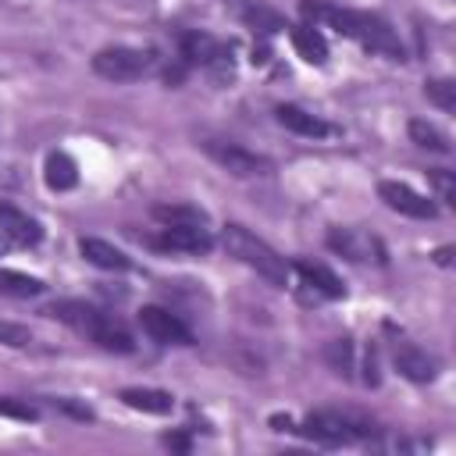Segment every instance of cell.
Masks as SVG:
<instances>
[{
    "instance_id": "9",
    "label": "cell",
    "mask_w": 456,
    "mask_h": 456,
    "mask_svg": "<svg viewBox=\"0 0 456 456\" xmlns=\"http://www.w3.org/2000/svg\"><path fill=\"white\" fill-rule=\"evenodd\" d=\"M378 196L388 210H395L403 217H417V221H435L438 217V207L428 196H420L417 189H410L406 182H381Z\"/></svg>"
},
{
    "instance_id": "2",
    "label": "cell",
    "mask_w": 456,
    "mask_h": 456,
    "mask_svg": "<svg viewBox=\"0 0 456 456\" xmlns=\"http://www.w3.org/2000/svg\"><path fill=\"white\" fill-rule=\"evenodd\" d=\"M43 314L53 317V321H61V324H68L71 331L93 338V342H96L100 349H107V353H132V349H135L132 331H128L114 314H103V310L93 306V303H82V299H57V303H50Z\"/></svg>"
},
{
    "instance_id": "29",
    "label": "cell",
    "mask_w": 456,
    "mask_h": 456,
    "mask_svg": "<svg viewBox=\"0 0 456 456\" xmlns=\"http://www.w3.org/2000/svg\"><path fill=\"white\" fill-rule=\"evenodd\" d=\"M53 406L64 410V413H71V417H78V420H93V410H89V406H78V403H71V399H53Z\"/></svg>"
},
{
    "instance_id": "30",
    "label": "cell",
    "mask_w": 456,
    "mask_h": 456,
    "mask_svg": "<svg viewBox=\"0 0 456 456\" xmlns=\"http://www.w3.org/2000/svg\"><path fill=\"white\" fill-rule=\"evenodd\" d=\"M164 445H171V449H189V438H185V435H164Z\"/></svg>"
},
{
    "instance_id": "14",
    "label": "cell",
    "mask_w": 456,
    "mask_h": 456,
    "mask_svg": "<svg viewBox=\"0 0 456 456\" xmlns=\"http://www.w3.org/2000/svg\"><path fill=\"white\" fill-rule=\"evenodd\" d=\"M292 271L299 274V285H303L306 292H314V299H342V296H346L342 278H338L331 267H324V264L296 260V264H292Z\"/></svg>"
},
{
    "instance_id": "22",
    "label": "cell",
    "mask_w": 456,
    "mask_h": 456,
    "mask_svg": "<svg viewBox=\"0 0 456 456\" xmlns=\"http://www.w3.org/2000/svg\"><path fill=\"white\" fill-rule=\"evenodd\" d=\"M46 285L25 271H14V267H0V292L4 296H14V299H32L39 296Z\"/></svg>"
},
{
    "instance_id": "10",
    "label": "cell",
    "mask_w": 456,
    "mask_h": 456,
    "mask_svg": "<svg viewBox=\"0 0 456 456\" xmlns=\"http://www.w3.org/2000/svg\"><path fill=\"white\" fill-rule=\"evenodd\" d=\"M388 353H392L395 370H399L406 381L428 385V381L438 378V360L428 356L420 346H413V342H406V338H392V342H388Z\"/></svg>"
},
{
    "instance_id": "19",
    "label": "cell",
    "mask_w": 456,
    "mask_h": 456,
    "mask_svg": "<svg viewBox=\"0 0 456 456\" xmlns=\"http://www.w3.org/2000/svg\"><path fill=\"white\" fill-rule=\"evenodd\" d=\"M289 39H292V46H296V53L306 61V64H324L328 61V39L317 32V25H289Z\"/></svg>"
},
{
    "instance_id": "21",
    "label": "cell",
    "mask_w": 456,
    "mask_h": 456,
    "mask_svg": "<svg viewBox=\"0 0 456 456\" xmlns=\"http://www.w3.org/2000/svg\"><path fill=\"white\" fill-rule=\"evenodd\" d=\"M406 132H410V142H417L420 150H431V153H449V150H452L449 135H445L438 125L424 121V118H413Z\"/></svg>"
},
{
    "instance_id": "12",
    "label": "cell",
    "mask_w": 456,
    "mask_h": 456,
    "mask_svg": "<svg viewBox=\"0 0 456 456\" xmlns=\"http://www.w3.org/2000/svg\"><path fill=\"white\" fill-rule=\"evenodd\" d=\"M157 249H178V253H207L214 246V235L207 224H164L153 239Z\"/></svg>"
},
{
    "instance_id": "6",
    "label": "cell",
    "mask_w": 456,
    "mask_h": 456,
    "mask_svg": "<svg viewBox=\"0 0 456 456\" xmlns=\"http://www.w3.org/2000/svg\"><path fill=\"white\" fill-rule=\"evenodd\" d=\"M153 68V50L139 46H103L93 53V71L110 82H135Z\"/></svg>"
},
{
    "instance_id": "8",
    "label": "cell",
    "mask_w": 456,
    "mask_h": 456,
    "mask_svg": "<svg viewBox=\"0 0 456 456\" xmlns=\"http://www.w3.org/2000/svg\"><path fill=\"white\" fill-rule=\"evenodd\" d=\"M139 328H142L153 342H160V346H192L189 324H185L178 314L164 310V306H142V310H139Z\"/></svg>"
},
{
    "instance_id": "4",
    "label": "cell",
    "mask_w": 456,
    "mask_h": 456,
    "mask_svg": "<svg viewBox=\"0 0 456 456\" xmlns=\"http://www.w3.org/2000/svg\"><path fill=\"white\" fill-rule=\"evenodd\" d=\"M299 431L317 445H353L370 431V424L360 417H349V413L321 410V413H310Z\"/></svg>"
},
{
    "instance_id": "16",
    "label": "cell",
    "mask_w": 456,
    "mask_h": 456,
    "mask_svg": "<svg viewBox=\"0 0 456 456\" xmlns=\"http://www.w3.org/2000/svg\"><path fill=\"white\" fill-rule=\"evenodd\" d=\"M78 253L93 264V267H100V271H128V253L125 249H118L114 242H107V239H93V235H82L78 239Z\"/></svg>"
},
{
    "instance_id": "27",
    "label": "cell",
    "mask_w": 456,
    "mask_h": 456,
    "mask_svg": "<svg viewBox=\"0 0 456 456\" xmlns=\"http://www.w3.org/2000/svg\"><path fill=\"white\" fill-rule=\"evenodd\" d=\"M0 417H11V420H39V406L28 403V399L0 395Z\"/></svg>"
},
{
    "instance_id": "17",
    "label": "cell",
    "mask_w": 456,
    "mask_h": 456,
    "mask_svg": "<svg viewBox=\"0 0 456 456\" xmlns=\"http://www.w3.org/2000/svg\"><path fill=\"white\" fill-rule=\"evenodd\" d=\"M118 399L128 406V410H139V413H153V417H167L175 410V395L164 392V388H121Z\"/></svg>"
},
{
    "instance_id": "15",
    "label": "cell",
    "mask_w": 456,
    "mask_h": 456,
    "mask_svg": "<svg viewBox=\"0 0 456 456\" xmlns=\"http://www.w3.org/2000/svg\"><path fill=\"white\" fill-rule=\"evenodd\" d=\"M274 118H278V125H285L289 132L306 135V139H324V135H331V132H335L324 118H317V114H310V110H303L299 103H278V107H274Z\"/></svg>"
},
{
    "instance_id": "20",
    "label": "cell",
    "mask_w": 456,
    "mask_h": 456,
    "mask_svg": "<svg viewBox=\"0 0 456 456\" xmlns=\"http://www.w3.org/2000/svg\"><path fill=\"white\" fill-rule=\"evenodd\" d=\"M43 178H46V185L53 189V192H68V189H75L78 185V164L68 157V153H50L46 157V164H43Z\"/></svg>"
},
{
    "instance_id": "31",
    "label": "cell",
    "mask_w": 456,
    "mask_h": 456,
    "mask_svg": "<svg viewBox=\"0 0 456 456\" xmlns=\"http://www.w3.org/2000/svg\"><path fill=\"white\" fill-rule=\"evenodd\" d=\"M435 260H438L442 267H449V260H452V249H449V246H442V249L435 253Z\"/></svg>"
},
{
    "instance_id": "11",
    "label": "cell",
    "mask_w": 456,
    "mask_h": 456,
    "mask_svg": "<svg viewBox=\"0 0 456 456\" xmlns=\"http://www.w3.org/2000/svg\"><path fill=\"white\" fill-rule=\"evenodd\" d=\"M0 235L7 242H14V246H25L28 249V246H39L43 242V224L32 214H25L21 207L0 200Z\"/></svg>"
},
{
    "instance_id": "24",
    "label": "cell",
    "mask_w": 456,
    "mask_h": 456,
    "mask_svg": "<svg viewBox=\"0 0 456 456\" xmlns=\"http://www.w3.org/2000/svg\"><path fill=\"white\" fill-rule=\"evenodd\" d=\"M424 96H428L438 110H445V114L456 110V82H452V78H428V82H424Z\"/></svg>"
},
{
    "instance_id": "18",
    "label": "cell",
    "mask_w": 456,
    "mask_h": 456,
    "mask_svg": "<svg viewBox=\"0 0 456 456\" xmlns=\"http://www.w3.org/2000/svg\"><path fill=\"white\" fill-rule=\"evenodd\" d=\"M228 4H232V11L239 14V21L253 25V28L264 32V36H274V32H285V28H289V21H285L278 11H271V7H264V4H256V0H228Z\"/></svg>"
},
{
    "instance_id": "26",
    "label": "cell",
    "mask_w": 456,
    "mask_h": 456,
    "mask_svg": "<svg viewBox=\"0 0 456 456\" xmlns=\"http://www.w3.org/2000/svg\"><path fill=\"white\" fill-rule=\"evenodd\" d=\"M428 182H431L435 196H438L445 207H456V178H452V171L435 167V171H428Z\"/></svg>"
},
{
    "instance_id": "13",
    "label": "cell",
    "mask_w": 456,
    "mask_h": 456,
    "mask_svg": "<svg viewBox=\"0 0 456 456\" xmlns=\"http://www.w3.org/2000/svg\"><path fill=\"white\" fill-rule=\"evenodd\" d=\"M328 246H331L335 253L356 260V264H367V260L385 264V249H381V242L370 239L367 232H356V228H335V232L328 235Z\"/></svg>"
},
{
    "instance_id": "5",
    "label": "cell",
    "mask_w": 456,
    "mask_h": 456,
    "mask_svg": "<svg viewBox=\"0 0 456 456\" xmlns=\"http://www.w3.org/2000/svg\"><path fill=\"white\" fill-rule=\"evenodd\" d=\"M178 50H182V64L189 68H207L217 78H232V46H224L221 39H214L210 32H182L178 36Z\"/></svg>"
},
{
    "instance_id": "3",
    "label": "cell",
    "mask_w": 456,
    "mask_h": 456,
    "mask_svg": "<svg viewBox=\"0 0 456 456\" xmlns=\"http://www.w3.org/2000/svg\"><path fill=\"white\" fill-rule=\"evenodd\" d=\"M221 242H224L228 256H235L239 264H246L249 271H256L267 285H274V289H285V285H289L292 267L285 264V256H281L278 249H271L264 239H256L249 228H242V224H224Z\"/></svg>"
},
{
    "instance_id": "1",
    "label": "cell",
    "mask_w": 456,
    "mask_h": 456,
    "mask_svg": "<svg viewBox=\"0 0 456 456\" xmlns=\"http://www.w3.org/2000/svg\"><path fill=\"white\" fill-rule=\"evenodd\" d=\"M299 11H303L306 21H314V25L324 21V25H331L338 36L356 39V43H360L363 50H370V53H381V57H388V61H403V43H399L395 28H392L381 14L353 11V7H335V4H328V0H303Z\"/></svg>"
},
{
    "instance_id": "32",
    "label": "cell",
    "mask_w": 456,
    "mask_h": 456,
    "mask_svg": "<svg viewBox=\"0 0 456 456\" xmlns=\"http://www.w3.org/2000/svg\"><path fill=\"white\" fill-rule=\"evenodd\" d=\"M0 256H4V239H0Z\"/></svg>"
},
{
    "instance_id": "25",
    "label": "cell",
    "mask_w": 456,
    "mask_h": 456,
    "mask_svg": "<svg viewBox=\"0 0 456 456\" xmlns=\"http://www.w3.org/2000/svg\"><path fill=\"white\" fill-rule=\"evenodd\" d=\"M324 356H328V363L335 367V374H353V342L349 338H335V342H328V349H324Z\"/></svg>"
},
{
    "instance_id": "23",
    "label": "cell",
    "mask_w": 456,
    "mask_h": 456,
    "mask_svg": "<svg viewBox=\"0 0 456 456\" xmlns=\"http://www.w3.org/2000/svg\"><path fill=\"white\" fill-rule=\"evenodd\" d=\"M153 217L164 224H207V214L189 203H160L153 207Z\"/></svg>"
},
{
    "instance_id": "28",
    "label": "cell",
    "mask_w": 456,
    "mask_h": 456,
    "mask_svg": "<svg viewBox=\"0 0 456 456\" xmlns=\"http://www.w3.org/2000/svg\"><path fill=\"white\" fill-rule=\"evenodd\" d=\"M0 342L11 346V349H25L32 342V335H28V328H21L14 321H0Z\"/></svg>"
},
{
    "instance_id": "7",
    "label": "cell",
    "mask_w": 456,
    "mask_h": 456,
    "mask_svg": "<svg viewBox=\"0 0 456 456\" xmlns=\"http://www.w3.org/2000/svg\"><path fill=\"white\" fill-rule=\"evenodd\" d=\"M203 153H207L214 164H221L228 175H235V178H253V175H267V171H271V160H267V157H260V153H253V150H246V146H235V142L207 139V142H203Z\"/></svg>"
}]
</instances>
